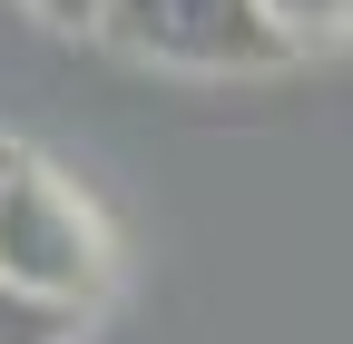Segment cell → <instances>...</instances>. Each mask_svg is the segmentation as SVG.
Instances as JSON below:
<instances>
[{
  "mask_svg": "<svg viewBox=\"0 0 353 344\" xmlns=\"http://www.w3.org/2000/svg\"><path fill=\"white\" fill-rule=\"evenodd\" d=\"M99 285H108V236L88 217V197L50 178L30 148H0V295L79 315Z\"/></svg>",
  "mask_w": 353,
  "mask_h": 344,
  "instance_id": "cell-1",
  "label": "cell"
},
{
  "mask_svg": "<svg viewBox=\"0 0 353 344\" xmlns=\"http://www.w3.org/2000/svg\"><path fill=\"white\" fill-rule=\"evenodd\" d=\"M118 59L176 69V79H275L294 50L255 20V0H99V20Z\"/></svg>",
  "mask_w": 353,
  "mask_h": 344,
  "instance_id": "cell-2",
  "label": "cell"
},
{
  "mask_svg": "<svg viewBox=\"0 0 353 344\" xmlns=\"http://www.w3.org/2000/svg\"><path fill=\"white\" fill-rule=\"evenodd\" d=\"M255 20L285 39V50H324V39H343L353 0H255Z\"/></svg>",
  "mask_w": 353,
  "mask_h": 344,
  "instance_id": "cell-3",
  "label": "cell"
},
{
  "mask_svg": "<svg viewBox=\"0 0 353 344\" xmlns=\"http://www.w3.org/2000/svg\"><path fill=\"white\" fill-rule=\"evenodd\" d=\"M0 344H69V315H50V305H20V295H0Z\"/></svg>",
  "mask_w": 353,
  "mask_h": 344,
  "instance_id": "cell-4",
  "label": "cell"
},
{
  "mask_svg": "<svg viewBox=\"0 0 353 344\" xmlns=\"http://www.w3.org/2000/svg\"><path fill=\"white\" fill-rule=\"evenodd\" d=\"M30 10L50 20V30H88V20H99V0H30Z\"/></svg>",
  "mask_w": 353,
  "mask_h": 344,
  "instance_id": "cell-5",
  "label": "cell"
}]
</instances>
